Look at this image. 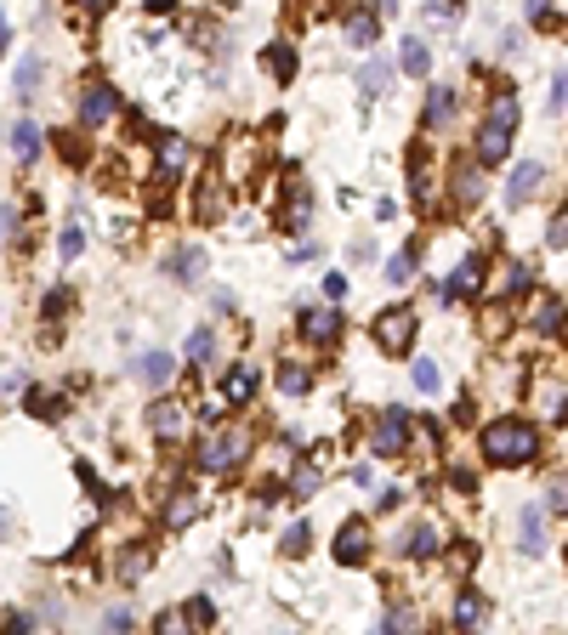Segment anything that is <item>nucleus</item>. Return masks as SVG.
<instances>
[{
	"mask_svg": "<svg viewBox=\"0 0 568 635\" xmlns=\"http://www.w3.org/2000/svg\"><path fill=\"white\" fill-rule=\"evenodd\" d=\"M483 454L495 460V466H529L534 454H540V431L523 426V420H500L483 431Z\"/></svg>",
	"mask_w": 568,
	"mask_h": 635,
	"instance_id": "1",
	"label": "nucleus"
},
{
	"mask_svg": "<svg viewBox=\"0 0 568 635\" xmlns=\"http://www.w3.org/2000/svg\"><path fill=\"white\" fill-rule=\"evenodd\" d=\"M375 340H381V352H409V340H416V313L409 306H387V313L375 318Z\"/></svg>",
	"mask_w": 568,
	"mask_h": 635,
	"instance_id": "2",
	"label": "nucleus"
},
{
	"mask_svg": "<svg viewBox=\"0 0 568 635\" xmlns=\"http://www.w3.org/2000/svg\"><path fill=\"white\" fill-rule=\"evenodd\" d=\"M244 448H251L244 431H222V437H210L205 448H199V466H205V471H234L244 460Z\"/></svg>",
	"mask_w": 568,
	"mask_h": 635,
	"instance_id": "3",
	"label": "nucleus"
},
{
	"mask_svg": "<svg viewBox=\"0 0 568 635\" xmlns=\"http://www.w3.org/2000/svg\"><path fill=\"white\" fill-rule=\"evenodd\" d=\"M404 437H409V409H404V403H392V409L387 414H381V426H375V454L381 460H392V454H404Z\"/></svg>",
	"mask_w": 568,
	"mask_h": 635,
	"instance_id": "4",
	"label": "nucleus"
},
{
	"mask_svg": "<svg viewBox=\"0 0 568 635\" xmlns=\"http://www.w3.org/2000/svg\"><path fill=\"white\" fill-rule=\"evenodd\" d=\"M148 426H153V437H160V443H182V437H188V414H182L177 403H153Z\"/></svg>",
	"mask_w": 568,
	"mask_h": 635,
	"instance_id": "5",
	"label": "nucleus"
},
{
	"mask_svg": "<svg viewBox=\"0 0 568 635\" xmlns=\"http://www.w3.org/2000/svg\"><path fill=\"white\" fill-rule=\"evenodd\" d=\"M540 182H546V165H517L512 170V182H506V205H529L534 193H540Z\"/></svg>",
	"mask_w": 568,
	"mask_h": 635,
	"instance_id": "6",
	"label": "nucleus"
},
{
	"mask_svg": "<svg viewBox=\"0 0 568 635\" xmlns=\"http://www.w3.org/2000/svg\"><path fill=\"white\" fill-rule=\"evenodd\" d=\"M114 108H119V97H114V85H91L86 97H80V119L91 131L103 126V119H114Z\"/></svg>",
	"mask_w": 568,
	"mask_h": 635,
	"instance_id": "7",
	"label": "nucleus"
},
{
	"mask_svg": "<svg viewBox=\"0 0 568 635\" xmlns=\"http://www.w3.org/2000/svg\"><path fill=\"white\" fill-rule=\"evenodd\" d=\"M478 284H483V256H466L460 267L449 273V284H443V296H478Z\"/></svg>",
	"mask_w": 568,
	"mask_h": 635,
	"instance_id": "8",
	"label": "nucleus"
},
{
	"mask_svg": "<svg viewBox=\"0 0 568 635\" xmlns=\"http://www.w3.org/2000/svg\"><path fill=\"white\" fill-rule=\"evenodd\" d=\"M364 556H370V533H364L358 522H347L342 539H335V562H342V567H358Z\"/></svg>",
	"mask_w": 568,
	"mask_h": 635,
	"instance_id": "9",
	"label": "nucleus"
},
{
	"mask_svg": "<svg viewBox=\"0 0 568 635\" xmlns=\"http://www.w3.org/2000/svg\"><path fill=\"white\" fill-rule=\"evenodd\" d=\"M182 165H188V142L182 136H160V182H177Z\"/></svg>",
	"mask_w": 568,
	"mask_h": 635,
	"instance_id": "10",
	"label": "nucleus"
},
{
	"mask_svg": "<svg viewBox=\"0 0 568 635\" xmlns=\"http://www.w3.org/2000/svg\"><path fill=\"white\" fill-rule=\"evenodd\" d=\"M506 148H512V131L489 119V126H483V136H478V159H483V165H495V159H506Z\"/></svg>",
	"mask_w": 568,
	"mask_h": 635,
	"instance_id": "11",
	"label": "nucleus"
},
{
	"mask_svg": "<svg viewBox=\"0 0 568 635\" xmlns=\"http://www.w3.org/2000/svg\"><path fill=\"white\" fill-rule=\"evenodd\" d=\"M523 556H546V517H540V505H523Z\"/></svg>",
	"mask_w": 568,
	"mask_h": 635,
	"instance_id": "12",
	"label": "nucleus"
},
{
	"mask_svg": "<svg viewBox=\"0 0 568 635\" xmlns=\"http://www.w3.org/2000/svg\"><path fill=\"white\" fill-rule=\"evenodd\" d=\"M449 119H455V91H449V85H432V102H426V126L443 131Z\"/></svg>",
	"mask_w": 568,
	"mask_h": 635,
	"instance_id": "13",
	"label": "nucleus"
},
{
	"mask_svg": "<svg viewBox=\"0 0 568 635\" xmlns=\"http://www.w3.org/2000/svg\"><path fill=\"white\" fill-rule=\"evenodd\" d=\"M483 613H489V601H483L478 590H460V601H455V630L483 624Z\"/></svg>",
	"mask_w": 568,
	"mask_h": 635,
	"instance_id": "14",
	"label": "nucleus"
},
{
	"mask_svg": "<svg viewBox=\"0 0 568 635\" xmlns=\"http://www.w3.org/2000/svg\"><path fill=\"white\" fill-rule=\"evenodd\" d=\"M301 335H307V340H325V346H330V340L342 335V318H335V313H307V318H301Z\"/></svg>",
	"mask_w": 568,
	"mask_h": 635,
	"instance_id": "15",
	"label": "nucleus"
},
{
	"mask_svg": "<svg viewBox=\"0 0 568 635\" xmlns=\"http://www.w3.org/2000/svg\"><path fill=\"white\" fill-rule=\"evenodd\" d=\"M375 35H381V23L370 18V12H352V18H347V40L358 45V52H370V45H375Z\"/></svg>",
	"mask_w": 568,
	"mask_h": 635,
	"instance_id": "16",
	"label": "nucleus"
},
{
	"mask_svg": "<svg viewBox=\"0 0 568 635\" xmlns=\"http://www.w3.org/2000/svg\"><path fill=\"white\" fill-rule=\"evenodd\" d=\"M136 375H143L148 386H165V380L177 375V358H171V352H148V358H143V369H136Z\"/></svg>",
	"mask_w": 568,
	"mask_h": 635,
	"instance_id": "17",
	"label": "nucleus"
},
{
	"mask_svg": "<svg viewBox=\"0 0 568 635\" xmlns=\"http://www.w3.org/2000/svg\"><path fill=\"white\" fill-rule=\"evenodd\" d=\"M358 85H364V97H381V91L392 85V63L370 57V63H364V74H358Z\"/></svg>",
	"mask_w": 568,
	"mask_h": 635,
	"instance_id": "18",
	"label": "nucleus"
},
{
	"mask_svg": "<svg viewBox=\"0 0 568 635\" xmlns=\"http://www.w3.org/2000/svg\"><path fill=\"white\" fill-rule=\"evenodd\" d=\"M307 216H313V210H307V188L296 182V188H290V205H284V227H290V233H307Z\"/></svg>",
	"mask_w": 568,
	"mask_h": 635,
	"instance_id": "19",
	"label": "nucleus"
},
{
	"mask_svg": "<svg viewBox=\"0 0 568 635\" xmlns=\"http://www.w3.org/2000/svg\"><path fill=\"white\" fill-rule=\"evenodd\" d=\"M455 199H460V205H478V199H483V176H478L472 165L455 170Z\"/></svg>",
	"mask_w": 568,
	"mask_h": 635,
	"instance_id": "20",
	"label": "nucleus"
},
{
	"mask_svg": "<svg viewBox=\"0 0 568 635\" xmlns=\"http://www.w3.org/2000/svg\"><path fill=\"white\" fill-rule=\"evenodd\" d=\"M404 550L416 556V562H426V556H438V528H416V533H404Z\"/></svg>",
	"mask_w": 568,
	"mask_h": 635,
	"instance_id": "21",
	"label": "nucleus"
},
{
	"mask_svg": "<svg viewBox=\"0 0 568 635\" xmlns=\"http://www.w3.org/2000/svg\"><path fill=\"white\" fill-rule=\"evenodd\" d=\"M193 517H199V500H193V493H188V488H182V493H177V500H171V505H165V522H171V528H182V522H193Z\"/></svg>",
	"mask_w": 568,
	"mask_h": 635,
	"instance_id": "22",
	"label": "nucleus"
},
{
	"mask_svg": "<svg viewBox=\"0 0 568 635\" xmlns=\"http://www.w3.org/2000/svg\"><path fill=\"white\" fill-rule=\"evenodd\" d=\"M12 148H18V159H35V153H40V126H29V119L12 126Z\"/></svg>",
	"mask_w": 568,
	"mask_h": 635,
	"instance_id": "23",
	"label": "nucleus"
},
{
	"mask_svg": "<svg viewBox=\"0 0 568 635\" xmlns=\"http://www.w3.org/2000/svg\"><path fill=\"white\" fill-rule=\"evenodd\" d=\"M199 267H205V256H199V250L171 256V278H182V284H199Z\"/></svg>",
	"mask_w": 568,
	"mask_h": 635,
	"instance_id": "24",
	"label": "nucleus"
},
{
	"mask_svg": "<svg viewBox=\"0 0 568 635\" xmlns=\"http://www.w3.org/2000/svg\"><path fill=\"white\" fill-rule=\"evenodd\" d=\"M268 74H279V80H290V74H296V52H290V45H268Z\"/></svg>",
	"mask_w": 568,
	"mask_h": 635,
	"instance_id": "25",
	"label": "nucleus"
},
{
	"mask_svg": "<svg viewBox=\"0 0 568 635\" xmlns=\"http://www.w3.org/2000/svg\"><path fill=\"white\" fill-rule=\"evenodd\" d=\"M35 91H40V57H23V69H18V97L35 102Z\"/></svg>",
	"mask_w": 568,
	"mask_h": 635,
	"instance_id": "26",
	"label": "nucleus"
},
{
	"mask_svg": "<svg viewBox=\"0 0 568 635\" xmlns=\"http://www.w3.org/2000/svg\"><path fill=\"white\" fill-rule=\"evenodd\" d=\"M217 216H222V182L210 176L205 193H199V222H217Z\"/></svg>",
	"mask_w": 568,
	"mask_h": 635,
	"instance_id": "27",
	"label": "nucleus"
},
{
	"mask_svg": "<svg viewBox=\"0 0 568 635\" xmlns=\"http://www.w3.org/2000/svg\"><path fill=\"white\" fill-rule=\"evenodd\" d=\"M398 63H404L409 74H426V69H432V57H426V45H421V40H404V52H398Z\"/></svg>",
	"mask_w": 568,
	"mask_h": 635,
	"instance_id": "28",
	"label": "nucleus"
},
{
	"mask_svg": "<svg viewBox=\"0 0 568 635\" xmlns=\"http://www.w3.org/2000/svg\"><path fill=\"white\" fill-rule=\"evenodd\" d=\"M409 278H416V250H398L387 261V284H409Z\"/></svg>",
	"mask_w": 568,
	"mask_h": 635,
	"instance_id": "29",
	"label": "nucleus"
},
{
	"mask_svg": "<svg viewBox=\"0 0 568 635\" xmlns=\"http://www.w3.org/2000/svg\"><path fill=\"white\" fill-rule=\"evenodd\" d=\"M148 573V550H126L119 556V584H136Z\"/></svg>",
	"mask_w": 568,
	"mask_h": 635,
	"instance_id": "30",
	"label": "nucleus"
},
{
	"mask_svg": "<svg viewBox=\"0 0 568 635\" xmlns=\"http://www.w3.org/2000/svg\"><path fill=\"white\" fill-rule=\"evenodd\" d=\"M313 493H318V471L301 466L296 476H290V500H313Z\"/></svg>",
	"mask_w": 568,
	"mask_h": 635,
	"instance_id": "31",
	"label": "nucleus"
},
{
	"mask_svg": "<svg viewBox=\"0 0 568 635\" xmlns=\"http://www.w3.org/2000/svg\"><path fill=\"white\" fill-rule=\"evenodd\" d=\"M557 323H563V301H546L540 313H534V330L540 335H557Z\"/></svg>",
	"mask_w": 568,
	"mask_h": 635,
	"instance_id": "32",
	"label": "nucleus"
},
{
	"mask_svg": "<svg viewBox=\"0 0 568 635\" xmlns=\"http://www.w3.org/2000/svg\"><path fill=\"white\" fill-rule=\"evenodd\" d=\"M210 346H217L210 330H193V335H188V363H210Z\"/></svg>",
	"mask_w": 568,
	"mask_h": 635,
	"instance_id": "33",
	"label": "nucleus"
},
{
	"mask_svg": "<svg viewBox=\"0 0 568 635\" xmlns=\"http://www.w3.org/2000/svg\"><path fill=\"white\" fill-rule=\"evenodd\" d=\"M29 414H40V420H57V414H63V403L45 397V392H29Z\"/></svg>",
	"mask_w": 568,
	"mask_h": 635,
	"instance_id": "34",
	"label": "nucleus"
},
{
	"mask_svg": "<svg viewBox=\"0 0 568 635\" xmlns=\"http://www.w3.org/2000/svg\"><path fill=\"white\" fill-rule=\"evenodd\" d=\"M279 386L301 397V392H307V369H301V363H284V369H279Z\"/></svg>",
	"mask_w": 568,
	"mask_h": 635,
	"instance_id": "35",
	"label": "nucleus"
},
{
	"mask_svg": "<svg viewBox=\"0 0 568 635\" xmlns=\"http://www.w3.org/2000/svg\"><path fill=\"white\" fill-rule=\"evenodd\" d=\"M57 250H63V261H74V256L86 250V233H80V227H63V239H57Z\"/></svg>",
	"mask_w": 568,
	"mask_h": 635,
	"instance_id": "36",
	"label": "nucleus"
},
{
	"mask_svg": "<svg viewBox=\"0 0 568 635\" xmlns=\"http://www.w3.org/2000/svg\"><path fill=\"white\" fill-rule=\"evenodd\" d=\"M251 392H256V375H251V369H239V375L227 380V397H234V403H244Z\"/></svg>",
	"mask_w": 568,
	"mask_h": 635,
	"instance_id": "37",
	"label": "nucleus"
},
{
	"mask_svg": "<svg viewBox=\"0 0 568 635\" xmlns=\"http://www.w3.org/2000/svg\"><path fill=\"white\" fill-rule=\"evenodd\" d=\"M416 386H421V392H438V386H443V375H438V363H416Z\"/></svg>",
	"mask_w": 568,
	"mask_h": 635,
	"instance_id": "38",
	"label": "nucleus"
},
{
	"mask_svg": "<svg viewBox=\"0 0 568 635\" xmlns=\"http://www.w3.org/2000/svg\"><path fill=\"white\" fill-rule=\"evenodd\" d=\"M307 539H313V533H307V528H301V522H296V528H290V533H284V550H290V556H301V550H307Z\"/></svg>",
	"mask_w": 568,
	"mask_h": 635,
	"instance_id": "39",
	"label": "nucleus"
},
{
	"mask_svg": "<svg viewBox=\"0 0 568 635\" xmlns=\"http://www.w3.org/2000/svg\"><path fill=\"white\" fill-rule=\"evenodd\" d=\"M387 630H416V613H409V607H392V613H387Z\"/></svg>",
	"mask_w": 568,
	"mask_h": 635,
	"instance_id": "40",
	"label": "nucleus"
},
{
	"mask_svg": "<svg viewBox=\"0 0 568 635\" xmlns=\"http://www.w3.org/2000/svg\"><path fill=\"white\" fill-rule=\"evenodd\" d=\"M325 296H330V301H342V296H347V278H342V273H330V278H325Z\"/></svg>",
	"mask_w": 568,
	"mask_h": 635,
	"instance_id": "41",
	"label": "nucleus"
},
{
	"mask_svg": "<svg viewBox=\"0 0 568 635\" xmlns=\"http://www.w3.org/2000/svg\"><path fill=\"white\" fill-rule=\"evenodd\" d=\"M188 618L193 624H210V601H188Z\"/></svg>",
	"mask_w": 568,
	"mask_h": 635,
	"instance_id": "42",
	"label": "nucleus"
},
{
	"mask_svg": "<svg viewBox=\"0 0 568 635\" xmlns=\"http://www.w3.org/2000/svg\"><path fill=\"white\" fill-rule=\"evenodd\" d=\"M18 233V222H12V205H0V239H12Z\"/></svg>",
	"mask_w": 568,
	"mask_h": 635,
	"instance_id": "43",
	"label": "nucleus"
},
{
	"mask_svg": "<svg viewBox=\"0 0 568 635\" xmlns=\"http://www.w3.org/2000/svg\"><path fill=\"white\" fill-rule=\"evenodd\" d=\"M529 18H534V23H546V18H551V0H529Z\"/></svg>",
	"mask_w": 568,
	"mask_h": 635,
	"instance_id": "44",
	"label": "nucleus"
},
{
	"mask_svg": "<svg viewBox=\"0 0 568 635\" xmlns=\"http://www.w3.org/2000/svg\"><path fill=\"white\" fill-rule=\"evenodd\" d=\"M74 6H86V12H109V0H74Z\"/></svg>",
	"mask_w": 568,
	"mask_h": 635,
	"instance_id": "45",
	"label": "nucleus"
},
{
	"mask_svg": "<svg viewBox=\"0 0 568 635\" xmlns=\"http://www.w3.org/2000/svg\"><path fill=\"white\" fill-rule=\"evenodd\" d=\"M148 6H153V12H171V6H177V0H148Z\"/></svg>",
	"mask_w": 568,
	"mask_h": 635,
	"instance_id": "46",
	"label": "nucleus"
},
{
	"mask_svg": "<svg viewBox=\"0 0 568 635\" xmlns=\"http://www.w3.org/2000/svg\"><path fill=\"white\" fill-rule=\"evenodd\" d=\"M0 45H6V18H0Z\"/></svg>",
	"mask_w": 568,
	"mask_h": 635,
	"instance_id": "47",
	"label": "nucleus"
}]
</instances>
